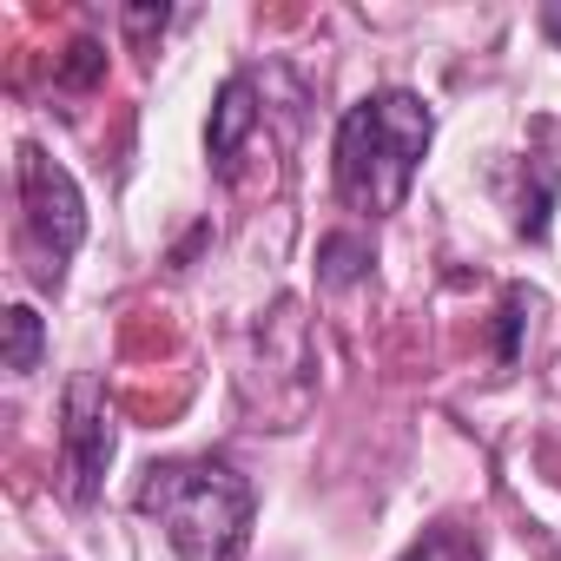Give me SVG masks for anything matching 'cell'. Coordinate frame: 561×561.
Here are the masks:
<instances>
[{
  "label": "cell",
  "instance_id": "cell-1",
  "mask_svg": "<svg viewBox=\"0 0 561 561\" xmlns=\"http://www.w3.org/2000/svg\"><path fill=\"white\" fill-rule=\"evenodd\" d=\"M430 139H436V113L423 93H403V87L364 93L337 119V198L364 218L403 211Z\"/></svg>",
  "mask_w": 561,
  "mask_h": 561
},
{
  "label": "cell",
  "instance_id": "cell-2",
  "mask_svg": "<svg viewBox=\"0 0 561 561\" xmlns=\"http://www.w3.org/2000/svg\"><path fill=\"white\" fill-rule=\"evenodd\" d=\"M139 508L159 515L179 561H231L251 535L257 495L231 462L192 456V462H152L139 482Z\"/></svg>",
  "mask_w": 561,
  "mask_h": 561
},
{
  "label": "cell",
  "instance_id": "cell-3",
  "mask_svg": "<svg viewBox=\"0 0 561 561\" xmlns=\"http://www.w3.org/2000/svg\"><path fill=\"white\" fill-rule=\"evenodd\" d=\"M21 211H27V231L34 244L54 257V271L87 244V198H80V179L47 152V146H21Z\"/></svg>",
  "mask_w": 561,
  "mask_h": 561
},
{
  "label": "cell",
  "instance_id": "cell-4",
  "mask_svg": "<svg viewBox=\"0 0 561 561\" xmlns=\"http://www.w3.org/2000/svg\"><path fill=\"white\" fill-rule=\"evenodd\" d=\"M60 462H67V502L93 508L106 462H113V410L100 377H73L67 383V423H60Z\"/></svg>",
  "mask_w": 561,
  "mask_h": 561
},
{
  "label": "cell",
  "instance_id": "cell-5",
  "mask_svg": "<svg viewBox=\"0 0 561 561\" xmlns=\"http://www.w3.org/2000/svg\"><path fill=\"white\" fill-rule=\"evenodd\" d=\"M251 126H257V87H251L244 73H231V80L218 87V100H211V126H205V152H211L218 172H231V159L244 152Z\"/></svg>",
  "mask_w": 561,
  "mask_h": 561
},
{
  "label": "cell",
  "instance_id": "cell-6",
  "mask_svg": "<svg viewBox=\"0 0 561 561\" xmlns=\"http://www.w3.org/2000/svg\"><path fill=\"white\" fill-rule=\"evenodd\" d=\"M0 331H8V344H0V364H8L14 377L41 370V357H47V324H41V311H34V305H8Z\"/></svg>",
  "mask_w": 561,
  "mask_h": 561
},
{
  "label": "cell",
  "instance_id": "cell-7",
  "mask_svg": "<svg viewBox=\"0 0 561 561\" xmlns=\"http://www.w3.org/2000/svg\"><path fill=\"white\" fill-rule=\"evenodd\" d=\"M397 561H489V548H482V535H476L469 522H436V528H423Z\"/></svg>",
  "mask_w": 561,
  "mask_h": 561
},
{
  "label": "cell",
  "instance_id": "cell-8",
  "mask_svg": "<svg viewBox=\"0 0 561 561\" xmlns=\"http://www.w3.org/2000/svg\"><path fill=\"white\" fill-rule=\"evenodd\" d=\"M370 271V244L357 238V231H331L324 244H318V277L331 291H344V285H357V277Z\"/></svg>",
  "mask_w": 561,
  "mask_h": 561
},
{
  "label": "cell",
  "instance_id": "cell-9",
  "mask_svg": "<svg viewBox=\"0 0 561 561\" xmlns=\"http://www.w3.org/2000/svg\"><path fill=\"white\" fill-rule=\"evenodd\" d=\"M100 80H106V47H100V41H73L67 60H60V87L87 93V87H100Z\"/></svg>",
  "mask_w": 561,
  "mask_h": 561
},
{
  "label": "cell",
  "instance_id": "cell-10",
  "mask_svg": "<svg viewBox=\"0 0 561 561\" xmlns=\"http://www.w3.org/2000/svg\"><path fill=\"white\" fill-rule=\"evenodd\" d=\"M528 311H535V298L515 285V291L502 298V311H495V318H502V324H495V357H502V364L522 357V324H528Z\"/></svg>",
  "mask_w": 561,
  "mask_h": 561
},
{
  "label": "cell",
  "instance_id": "cell-11",
  "mask_svg": "<svg viewBox=\"0 0 561 561\" xmlns=\"http://www.w3.org/2000/svg\"><path fill=\"white\" fill-rule=\"evenodd\" d=\"M548 205H554V172H535V192L522 198V238H548Z\"/></svg>",
  "mask_w": 561,
  "mask_h": 561
},
{
  "label": "cell",
  "instance_id": "cell-12",
  "mask_svg": "<svg viewBox=\"0 0 561 561\" xmlns=\"http://www.w3.org/2000/svg\"><path fill=\"white\" fill-rule=\"evenodd\" d=\"M165 21H172L165 8H126V34H133V41H152V34H165Z\"/></svg>",
  "mask_w": 561,
  "mask_h": 561
},
{
  "label": "cell",
  "instance_id": "cell-13",
  "mask_svg": "<svg viewBox=\"0 0 561 561\" xmlns=\"http://www.w3.org/2000/svg\"><path fill=\"white\" fill-rule=\"evenodd\" d=\"M541 34L561 47V0H548V8H541Z\"/></svg>",
  "mask_w": 561,
  "mask_h": 561
}]
</instances>
